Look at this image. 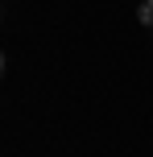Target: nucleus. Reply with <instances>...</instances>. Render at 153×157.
I'll list each match as a JSON object with an SVG mask.
<instances>
[{"mask_svg":"<svg viewBox=\"0 0 153 157\" xmlns=\"http://www.w3.org/2000/svg\"><path fill=\"white\" fill-rule=\"evenodd\" d=\"M0 17H4V13H0Z\"/></svg>","mask_w":153,"mask_h":157,"instance_id":"7ed1b4c3","label":"nucleus"},{"mask_svg":"<svg viewBox=\"0 0 153 157\" xmlns=\"http://www.w3.org/2000/svg\"><path fill=\"white\" fill-rule=\"evenodd\" d=\"M137 21L145 25V29H153V0H141L137 4Z\"/></svg>","mask_w":153,"mask_h":157,"instance_id":"f257e3e1","label":"nucleus"},{"mask_svg":"<svg viewBox=\"0 0 153 157\" xmlns=\"http://www.w3.org/2000/svg\"><path fill=\"white\" fill-rule=\"evenodd\" d=\"M4 66H8V62H4V54H0V75H4Z\"/></svg>","mask_w":153,"mask_h":157,"instance_id":"f03ea898","label":"nucleus"}]
</instances>
